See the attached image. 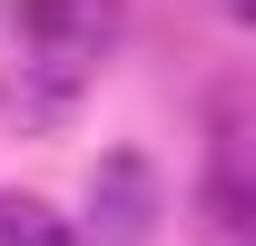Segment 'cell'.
Masks as SVG:
<instances>
[{
    "label": "cell",
    "mask_w": 256,
    "mask_h": 246,
    "mask_svg": "<svg viewBox=\"0 0 256 246\" xmlns=\"http://www.w3.org/2000/svg\"><path fill=\"white\" fill-rule=\"evenodd\" d=\"M158 226H168V178H158V158L108 148V158L89 168V197H79L69 246H158Z\"/></svg>",
    "instance_id": "obj_1"
},
{
    "label": "cell",
    "mask_w": 256,
    "mask_h": 246,
    "mask_svg": "<svg viewBox=\"0 0 256 246\" xmlns=\"http://www.w3.org/2000/svg\"><path fill=\"white\" fill-rule=\"evenodd\" d=\"M188 236L197 246H256V178H246L236 98L207 108V158H197V187H188Z\"/></svg>",
    "instance_id": "obj_2"
},
{
    "label": "cell",
    "mask_w": 256,
    "mask_h": 246,
    "mask_svg": "<svg viewBox=\"0 0 256 246\" xmlns=\"http://www.w3.org/2000/svg\"><path fill=\"white\" fill-rule=\"evenodd\" d=\"M128 30V0H20V50L30 60H60L89 79Z\"/></svg>",
    "instance_id": "obj_3"
},
{
    "label": "cell",
    "mask_w": 256,
    "mask_h": 246,
    "mask_svg": "<svg viewBox=\"0 0 256 246\" xmlns=\"http://www.w3.org/2000/svg\"><path fill=\"white\" fill-rule=\"evenodd\" d=\"M79 69H60V60H20L10 79H0V108H10V128H60L69 108H79Z\"/></svg>",
    "instance_id": "obj_4"
},
{
    "label": "cell",
    "mask_w": 256,
    "mask_h": 246,
    "mask_svg": "<svg viewBox=\"0 0 256 246\" xmlns=\"http://www.w3.org/2000/svg\"><path fill=\"white\" fill-rule=\"evenodd\" d=\"M0 246H69V216L30 187H0Z\"/></svg>",
    "instance_id": "obj_5"
},
{
    "label": "cell",
    "mask_w": 256,
    "mask_h": 246,
    "mask_svg": "<svg viewBox=\"0 0 256 246\" xmlns=\"http://www.w3.org/2000/svg\"><path fill=\"white\" fill-rule=\"evenodd\" d=\"M207 10H217L226 30H246V20H256V0H207Z\"/></svg>",
    "instance_id": "obj_6"
}]
</instances>
